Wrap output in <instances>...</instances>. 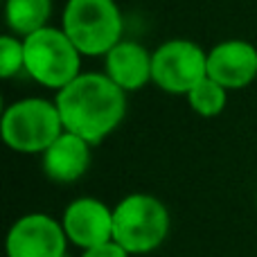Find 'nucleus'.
<instances>
[{
	"label": "nucleus",
	"instance_id": "obj_9",
	"mask_svg": "<svg viewBox=\"0 0 257 257\" xmlns=\"http://www.w3.org/2000/svg\"><path fill=\"white\" fill-rule=\"evenodd\" d=\"M208 77L223 88H244L257 77V50L246 41H226L208 54Z\"/></svg>",
	"mask_w": 257,
	"mask_h": 257
},
{
	"label": "nucleus",
	"instance_id": "obj_12",
	"mask_svg": "<svg viewBox=\"0 0 257 257\" xmlns=\"http://www.w3.org/2000/svg\"><path fill=\"white\" fill-rule=\"evenodd\" d=\"M50 12H52L50 0H7V7H5L9 27L23 36L43 30Z\"/></svg>",
	"mask_w": 257,
	"mask_h": 257
},
{
	"label": "nucleus",
	"instance_id": "obj_14",
	"mask_svg": "<svg viewBox=\"0 0 257 257\" xmlns=\"http://www.w3.org/2000/svg\"><path fill=\"white\" fill-rule=\"evenodd\" d=\"M21 68H25V48L14 36H3L0 39V75L12 77Z\"/></svg>",
	"mask_w": 257,
	"mask_h": 257
},
{
	"label": "nucleus",
	"instance_id": "obj_2",
	"mask_svg": "<svg viewBox=\"0 0 257 257\" xmlns=\"http://www.w3.org/2000/svg\"><path fill=\"white\" fill-rule=\"evenodd\" d=\"M63 32L81 54H108L120 43V9L113 0H68Z\"/></svg>",
	"mask_w": 257,
	"mask_h": 257
},
{
	"label": "nucleus",
	"instance_id": "obj_7",
	"mask_svg": "<svg viewBox=\"0 0 257 257\" xmlns=\"http://www.w3.org/2000/svg\"><path fill=\"white\" fill-rule=\"evenodd\" d=\"M66 230L48 214H27L18 219L7 235L9 257H63Z\"/></svg>",
	"mask_w": 257,
	"mask_h": 257
},
{
	"label": "nucleus",
	"instance_id": "obj_5",
	"mask_svg": "<svg viewBox=\"0 0 257 257\" xmlns=\"http://www.w3.org/2000/svg\"><path fill=\"white\" fill-rule=\"evenodd\" d=\"M66 131L57 104L48 99H21L3 115V138L12 149L23 154L45 151Z\"/></svg>",
	"mask_w": 257,
	"mask_h": 257
},
{
	"label": "nucleus",
	"instance_id": "obj_11",
	"mask_svg": "<svg viewBox=\"0 0 257 257\" xmlns=\"http://www.w3.org/2000/svg\"><path fill=\"white\" fill-rule=\"evenodd\" d=\"M106 75L122 90H138L151 79V57L142 45L120 41L106 54Z\"/></svg>",
	"mask_w": 257,
	"mask_h": 257
},
{
	"label": "nucleus",
	"instance_id": "obj_13",
	"mask_svg": "<svg viewBox=\"0 0 257 257\" xmlns=\"http://www.w3.org/2000/svg\"><path fill=\"white\" fill-rule=\"evenodd\" d=\"M187 99H190V106L199 115L212 117V115H219L223 111V106H226V88L221 84H217L214 79L205 77L199 86H194L190 90Z\"/></svg>",
	"mask_w": 257,
	"mask_h": 257
},
{
	"label": "nucleus",
	"instance_id": "obj_8",
	"mask_svg": "<svg viewBox=\"0 0 257 257\" xmlns=\"http://www.w3.org/2000/svg\"><path fill=\"white\" fill-rule=\"evenodd\" d=\"M63 230L81 248L113 241V212L97 199H77L63 214Z\"/></svg>",
	"mask_w": 257,
	"mask_h": 257
},
{
	"label": "nucleus",
	"instance_id": "obj_4",
	"mask_svg": "<svg viewBox=\"0 0 257 257\" xmlns=\"http://www.w3.org/2000/svg\"><path fill=\"white\" fill-rule=\"evenodd\" d=\"M25 70L32 79L50 88H66L79 77V50L66 32L43 27L25 36Z\"/></svg>",
	"mask_w": 257,
	"mask_h": 257
},
{
	"label": "nucleus",
	"instance_id": "obj_3",
	"mask_svg": "<svg viewBox=\"0 0 257 257\" xmlns=\"http://www.w3.org/2000/svg\"><path fill=\"white\" fill-rule=\"evenodd\" d=\"M169 232L167 208L149 194H131L113 210V241L126 253H149Z\"/></svg>",
	"mask_w": 257,
	"mask_h": 257
},
{
	"label": "nucleus",
	"instance_id": "obj_10",
	"mask_svg": "<svg viewBox=\"0 0 257 257\" xmlns=\"http://www.w3.org/2000/svg\"><path fill=\"white\" fill-rule=\"evenodd\" d=\"M90 163V145L84 138L75 133L63 131L57 142L45 149L43 169L52 181L57 183H72L88 169Z\"/></svg>",
	"mask_w": 257,
	"mask_h": 257
},
{
	"label": "nucleus",
	"instance_id": "obj_1",
	"mask_svg": "<svg viewBox=\"0 0 257 257\" xmlns=\"http://www.w3.org/2000/svg\"><path fill=\"white\" fill-rule=\"evenodd\" d=\"M57 108L63 128L97 145L106 138L126 113L124 90L108 79V75H79L75 81L59 90Z\"/></svg>",
	"mask_w": 257,
	"mask_h": 257
},
{
	"label": "nucleus",
	"instance_id": "obj_6",
	"mask_svg": "<svg viewBox=\"0 0 257 257\" xmlns=\"http://www.w3.org/2000/svg\"><path fill=\"white\" fill-rule=\"evenodd\" d=\"M208 77V54L192 41H167L151 54V79L167 93H185Z\"/></svg>",
	"mask_w": 257,
	"mask_h": 257
},
{
	"label": "nucleus",
	"instance_id": "obj_15",
	"mask_svg": "<svg viewBox=\"0 0 257 257\" xmlns=\"http://www.w3.org/2000/svg\"><path fill=\"white\" fill-rule=\"evenodd\" d=\"M84 257H128V253L117 241H106V244H99L95 248H88Z\"/></svg>",
	"mask_w": 257,
	"mask_h": 257
}]
</instances>
